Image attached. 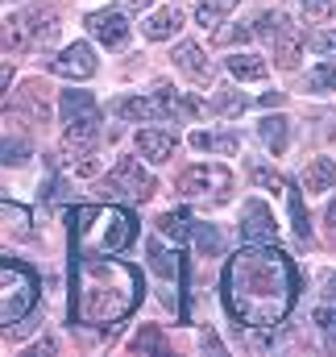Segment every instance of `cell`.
Segmentation results:
<instances>
[{
  "instance_id": "7402d4cb",
  "label": "cell",
  "mask_w": 336,
  "mask_h": 357,
  "mask_svg": "<svg viewBox=\"0 0 336 357\" xmlns=\"http://www.w3.org/2000/svg\"><path fill=\"white\" fill-rule=\"evenodd\" d=\"M191 146L195 150H208V154H233L237 146H241V137L237 133H191Z\"/></svg>"
},
{
  "instance_id": "1f68e13d",
  "label": "cell",
  "mask_w": 336,
  "mask_h": 357,
  "mask_svg": "<svg viewBox=\"0 0 336 357\" xmlns=\"http://www.w3.org/2000/svg\"><path fill=\"white\" fill-rule=\"evenodd\" d=\"M303 13H307L312 21H324V17L336 13V0H303Z\"/></svg>"
},
{
  "instance_id": "d6a6232c",
  "label": "cell",
  "mask_w": 336,
  "mask_h": 357,
  "mask_svg": "<svg viewBox=\"0 0 336 357\" xmlns=\"http://www.w3.org/2000/svg\"><path fill=\"white\" fill-rule=\"evenodd\" d=\"M220 17H224V13H220L216 4H199V8H195V21H199L204 29H216V25H220Z\"/></svg>"
},
{
  "instance_id": "30bf717a",
  "label": "cell",
  "mask_w": 336,
  "mask_h": 357,
  "mask_svg": "<svg viewBox=\"0 0 336 357\" xmlns=\"http://www.w3.org/2000/svg\"><path fill=\"white\" fill-rule=\"evenodd\" d=\"M25 17V29H29V50H50L59 42V13L54 4H33Z\"/></svg>"
},
{
  "instance_id": "d6986e66",
  "label": "cell",
  "mask_w": 336,
  "mask_h": 357,
  "mask_svg": "<svg viewBox=\"0 0 336 357\" xmlns=\"http://www.w3.org/2000/svg\"><path fill=\"white\" fill-rule=\"evenodd\" d=\"M336 183V162L333 158H312L307 167H303V191L312 195V191H328Z\"/></svg>"
},
{
  "instance_id": "ffe728a7",
  "label": "cell",
  "mask_w": 336,
  "mask_h": 357,
  "mask_svg": "<svg viewBox=\"0 0 336 357\" xmlns=\"http://www.w3.org/2000/svg\"><path fill=\"white\" fill-rule=\"evenodd\" d=\"M0 50H13V54L29 50V29H25V17L21 13L8 17V21H0Z\"/></svg>"
},
{
  "instance_id": "603a6c76",
  "label": "cell",
  "mask_w": 336,
  "mask_h": 357,
  "mask_svg": "<svg viewBox=\"0 0 336 357\" xmlns=\"http://www.w3.org/2000/svg\"><path fill=\"white\" fill-rule=\"evenodd\" d=\"M195 229L187 225V216H178V212H167V216H158V237H167L174 245H187V237H191Z\"/></svg>"
},
{
  "instance_id": "e0dca14e",
  "label": "cell",
  "mask_w": 336,
  "mask_h": 357,
  "mask_svg": "<svg viewBox=\"0 0 336 357\" xmlns=\"http://www.w3.org/2000/svg\"><path fill=\"white\" fill-rule=\"evenodd\" d=\"M253 33H257L261 42L278 46L282 38H291V33H295V25H291V17H287V13H261V17H257V25H253Z\"/></svg>"
},
{
  "instance_id": "8d00e7d4",
  "label": "cell",
  "mask_w": 336,
  "mask_h": 357,
  "mask_svg": "<svg viewBox=\"0 0 336 357\" xmlns=\"http://www.w3.org/2000/svg\"><path fill=\"white\" fill-rule=\"evenodd\" d=\"M261 104H266V108H274V104H282V91H270V96H261Z\"/></svg>"
},
{
  "instance_id": "277c9868",
  "label": "cell",
  "mask_w": 336,
  "mask_h": 357,
  "mask_svg": "<svg viewBox=\"0 0 336 357\" xmlns=\"http://www.w3.org/2000/svg\"><path fill=\"white\" fill-rule=\"evenodd\" d=\"M154 175L142 167V158H121L116 167H112V175L100 183V191L108 195V199H133V204H142V199H150L154 195Z\"/></svg>"
},
{
  "instance_id": "f1b7e54d",
  "label": "cell",
  "mask_w": 336,
  "mask_h": 357,
  "mask_svg": "<svg viewBox=\"0 0 336 357\" xmlns=\"http://www.w3.org/2000/svg\"><path fill=\"white\" fill-rule=\"evenodd\" d=\"M316 328H320V337H324V349L336 354V312L333 307H316Z\"/></svg>"
},
{
  "instance_id": "ac0fdd59",
  "label": "cell",
  "mask_w": 336,
  "mask_h": 357,
  "mask_svg": "<svg viewBox=\"0 0 336 357\" xmlns=\"http://www.w3.org/2000/svg\"><path fill=\"white\" fill-rule=\"evenodd\" d=\"M257 137H261V146H266V150L282 154V150H287V142H291V121H287V116H266V121L257 125Z\"/></svg>"
},
{
  "instance_id": "83f0119b",
  "label": "cell",
  "mask_w": 336,
  "mask_h": 357,
  "mask_svg": "<svg viewBox=\"0 0 336 357\" xmlns=\"http://www.w3.org/2000/svg\"><path fill=\"white\" fill-rule=\"evenodd\" d=\"M133 354H167V341H162V333L158 328H142L137 337H133V345H129Z\"/></svg>"
},
{
  "instance_id": "7a4b0ae2",
  "label": "cell",
  "mask_w": 336,
  "mask_h": 357,
  "mask_svg": "<svg viewBox=\"0 0 336 357\" xmlns=\"http://www.w3.org/2000/svg\"><path fill=\"white\" fill-rule=\"evenodd\" d=\"M142 299V274L125 262L87 254L75 266V299L71 312L79 324H116Z\"/></svg>"
},
{
  "instance_id": "60d3db41",
  "label": "cell",
  "mask_w": 336,
  "mask_h": 357,
  "mask_svg": "<svg viewBox=\"0 0 336 357\" xmlns=\"http://www.w3.org/2000/svg\"><path fill=\"white\" fill-rule=\"evenodd\" d=\"M328 295L336 299V278H328Z\"/></svg>"
},
{
  "instance_id": "44dd1931",
  "label": "cell",
  "mask_w": 336,
  "mask_h": 357,
  "mask_svg": "<svg viewBox=\"0 0 336 357\" xmlns=\"http://www.w3.org/2000/svg\"><path fill=\"white\" fill-rule=\"evenodd\" d=\"M146 254H150V270H154V274H162V278H174V274L183 270V262L170 254L167 245H162V237H150V241H146Z\"/></svg>"
},
{
  "instance_id": "f546056e",
  "label": "cell",
  "mask_w": 336,
  "mask_h": 357,
  "mask_svg": "<svg viewBox=\"0 0 336 357\" xmlns=\"http://www.w3.org/2000/svg\"><path fill=\"white\" fill-rule=\"evenodd\" d=\"M195 245L204 258H212V254H220V233L212 225H195Z\"/></svg>"
},
{
  "instance_id": "f35d334b",
  "label": "cell",
  "mask_w": 336,
  "mask_h": 357,
  "mask_svg": "<svg viewBox=\"0 0 336 357\" xmlns=\"http://www.w3.org/2000/svg\"><path fill=\"white\" fill-rule=\"evenodd\" d=\"M125 4H129V8H150L154 0H125Z\"/></svg>"
},
{
  "instance_id": "ab89813d",
  "label": "cell",
  "mask_w": 336,
  "mask_h": 357,
  "mask_svg": "<svg viewBox=\"0 0 336 357\" xmlns=\"http://www.w3.org/2000/svg\"><path fill=\"white\" fill-rule=\"evenodd\" d=\"M328 225H336V199L328 204Z\"/></svg>"
},
{
  "instance_id": "836d02e7",
  "label": "cell",
  "mask_w": 336,
  "mask_h": 357,
  "mask_svg": "<svg viewBox=\"0 0 336 357\" xmlns=\"http://www.w3.org/2000/svg\"><path fill=\"white\" fill-rule=\"evenodd\" d=\"M312 46H316L320 54H336V29H320V33L312 38Z\"/></svg>"
},
{
  "instance_id": "8fae6325",
  "label": "cell",
  "mask_w": 336,
  "mask_h": 357,
  "mask_svg": "<svg viewBox=\"0 0 336 357\" xmlns=\"http://www.w3.org/2000/svg\"><path fill=\"white\" fill-rule=\"evenodd\" d=\"M112 112H116V116H129V121H167L170 116L162 91H158V96H125V100L112 104Z\"/></svg>"
},
{
  "instance_id": "8992f818",
  "label": "cell",
  "mask_w": 336,
  "mask_h": 357,
  "mask_svg": "<svg viewBox=\"0 0 336 357\" xmlns=\"http://www.w3.org/2000/svg\"><path fill=\"white\" fill-rule=\"evenodd\" d=\"M241 241L245 245H278V220L261 199H245V208H241Z\"/></svg>"
},
{
  "instance_id": "7c38bea8",
  "label": "cell",
  "mask_w": 336,
  "mask_h": 357,
  "mask_svg": "<svg viewBox=\"0 0 336 357\" xmlns=\"http://www.w3.org/2000/svg\"><path fill=\"white\" fill-rule=\"evenodd\" d=\"M174 146H178V137L170 133V129H142L137 133V154L146 158V162H170L174 158Z\"/></svg>"
},
{
  "instance_id": "d4e9b609",
  "label": "cell",
  "mask_w": 336,
  "mask_h": 357,
  "mask_svg": "<svg viewBox=\"0 0 336 357\" xmlns=\"http://www.w3.org/2000/svg\"><path fill=\"white\" fill-rule=\"evenodd\" d=\"M307 88L312 91H336V59L316 63V67L307 71Z\"/></svg>"
},
{
  "instance_id": "d590c367",
  "label": "cell",
  "mask_w": 336,
  "mask_h": 357,
  "mask_svg": "<svg viewBox=\"0 0 336 357\" xmlns=\"http://www.w3.org/2000/svg\"><path fill=\"white\" fill-rule=\"evenodd\" d=\"M8 84H13V67H8V63H0V96L8 91Z\"/></svg>"
},
{
  "instance_id": "cb8c5ba5",
  "label": "cell",
  "mask_w": 336,
  "mask_h": 357,
  "mask_svg": "<svg viewBox=\"0 0 336 357\" xmlns=\"http://www.w3.org/2000/svg\"><path fill=\"white\" fill-rule=\"evenodd\" d=\"M29 158H33V146L25 137H4L0 142V162L4 167H25Z\"/></svg>"
},
{
  "instance_id": "5b68a950",
  "label": "cell",
  "mask_w": 336,
  "mask_h": 357,
  "mask_svg": "<svg viewBox=\"0 0 336 357\" xmlns=\"http://www.w3.org/2000/svg\"><path fill=\"white\" fill-rule=\"evenodd\" d=\"M178 195H187V199H229V191H233V175H229V167H220V162H199V167H187L183 175H178Z\"/></svg>"
},
{
  "instance_id": "52a82bcc",
  "label": "cell",
  "mask_w": 336,
  "mask_h": 357,
  "mask_svg": "<svg viewBox=\"0 0 336 357\" xmlns=\"http://www.w3.org/2000/svg\"><path fill=\"white\" fill-rule=\"evenodd\" d=\"M96 142H100V112H96V108H87V112H79V116H71V121H67L63 154H67L71 162H75V158H87Z\"/></svg>"
},
{
  "instance_id": "9a60e30c",
  "label": "cell",
  "mask_w": 336,
  "mask_h": 357,
  "mask_svg": "<svg viewBox=\"0 0 336 357\" xmlns=\"http://www.w3.org/2000/svg\"><path fill=\"white\" fill-rule=\"evenodd\" d=\"M224 67H229V75L233 79H241V84H257V79H266L270 75V67H266V59H257V54H229L224 59Z\"/></svg>"
},
{
  "instance_id": "e575fe53",
  "label": "cell",
  "mask_w": 336,
  "mask_h": 357,
  "mask_svg": "<svg viewBox=\"0 0 336 357\" xmlns=\"http://www.w3.org/2000/svg\"><path fill=\"white\" fill-rule=\"evenodd\" d=\"M253 178H257L261 187H274V191H282V187H287L282 175H274V171H266V167H253Z\"/></svg>"
},
{
  "instance_id": "4316f807",
  "label": "cell",
  "mask_w": 336,
  "mask_h": 357,
  "mask_svg": "<svg viewBox=\"0 0 336 357\" xmlns=\"http://www.w3.org/2000/svg\"><path fill=\"white\" fill-rule=\"evenodd\" d=\"M87 108H96V104H91V91H63V104H59L63 121L79 116V112H87Z\"/></svg>"
},
{
  "instance_id": "4dcf8cb0",
  "label": "cell",
  "mask_w": 336,
  "mask_h": 357,
  "mask_svg": "<svg viewBox=\"0 0 336 357\" xmlns=\"http://www.w3.org/2000/svg\"><path fill=\"white\" fill-rule=\"evenodd\" d=\"M212 112H224V116H237V112H245V96H220L216 104H212Z\"/></svg>"
},
{
  "instance_id": "3957f363",
  "label": "cell",
  "mask_w": 336,
  "mask_h": 357,
  "mask_svg": "<svg viewBox=\"0 0 336 357\" xmlns=\"http://www.w3.org/2000/svg\"><path fill=\"white\" fill-rule=\"evenodd\" d=\"M71 233L84 254H125L137 237V220L129 208H75L71 212Z\"/></svg>"
},
{
  "instance_id": "74e56055",
  "label": "cell",
  "mask_w": 336,
  "mask_h": 357,
  "mask_svg": "<svg viewBox=\"0 0 336 357\" xmlns=\"http://www.w3.org/2000/svg\"><path fill=\"white\" fill-rule=\"evenodd\" d=\"M208 4H216V8H220V13H229V8H233V4H237V0H208Z\"/></svg>"
},
{
  "instance_id": "5bb4252c",
  "label": "cell",
  "mask_w": 336,
  "mask_h": 357,
  "mask_svg": "<svg viewBox=\"0 0 336 357\" xmlns=\"http://www.w3.org/2000/svg\"><path fill=\"white\" fill-rule=\"evenodd\" d=\"M29 208H21V204H0V250L8 245V241H25L29 237Z\"/></svg>"
},
{
  "instance_id": "9c48e42d",
  "label": "cell",
  "mask_w": 336,
  "mask_h": 357,
  "mask_svg": "<svg viewBox=\"0 0 336 357\" xmlns=\"http://www.w3.org/2000/svg\"><path fill=\"white\" fill-rule=\"evenodd\" d=\"M87 33H91L100 46L121 50V46L129 42V21H125V13H121V8H100V13H91V17H87Z\"/></svg>"
},
{
  "instance_id": "4fadbf2b",
  "label": "cell",
  "mask_w": 336,
  "mask_h": 357,
  "mask_svg": "<svg viewBox=\"0 0 336 357\" xmlns=\"http://www.w3.org/2000/svg\"><path fill=\"white\" fill-rule=\"evenodd\" d=\"M174 67H178L187 79H195V84H212V59H208L195 42H183V46L174 50Z\"/></svg>"
},
{
  "instance_id": "6da1fadb",
  "label": "cell",
  "mask_w": 336,
  "mask_h": 357,
  "mask_svg": "<svg viewBox=\"0 0 336 357\" xmlns=\"http://www.w3.org/2000/svg\"><path fill=\"white\" fill-rule=\"evenodd\" d=\"M220 287L237 328H274L299 295V270L278 245H245L224 262Z\"/></svg>"
},
{
  "instance_id": "ba28073f",
  "label": "cell",
  "mask_w": 336,
  "mask_h": 357,
  "mask_svg": "<svg viewBox=\"0 0 336 357\" xmlns=\"http://www.w3.org/2000/svg\"><path fill=\"white\" fill-rule=\"evenodd\" d=\"M96 50L87 46V42H71L59 59H50V75H59V79H91L96 75Z\"/></svg>"
},
{
  "instance_id": "2e32d148",
  "label": "cell",
  "mask_w": 336,
  "mask_h": 357,
  "mask_svg": "<svg viewBox=\"0 0 336 357\" xmlns=\"http://www.w3.org/2000/svg\"><path fill=\"white\" fill-rule=\"evenodd\" d=\"M178 25H183V13H178V8H158V13H150V17H146V25H142V29H146V38H150V42H167V38L178 33Z\"/></svg>"
},
{
  "instance_id": "484cf974",
  "label": "cell",
  "mask_w": 336,
  "mask_h": 357,
  "mask_svg": "<svg viewBox=\"0 0 336 357\" xmlns=\"http://www.w3.org/2000/svg\"><path fill=\"white\" fill-rule=\"evenodd\" d=\"M291 191V216H295V233H299V241H312V220H307V212H303V191L299 187H287Z\"/></svg>"
}]
</instances>
